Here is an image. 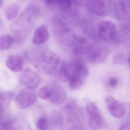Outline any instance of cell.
I'll use <instances>...</instances> for the list:
<instances>
[{"instance_id": "obj_1", "label": "cell", "mask_w": 130, "mask_h": 130, "mask_svg": "<svg viewBox=\"0 0 130 130\" xmlns=\"http://www.w3.org/2000/svg\"><path fill=\"white\" fill-rule=\"evenodd\" d=\"M63 60L53 52L46 51L35 59L34 65L40 71L48 76H57Z\"/></svg>"}, {"instance_id": "obj_2", "label": "cell", "mask_w": 130, "mask_h": 130, "mask_svg": "<svg viewBox=\"0 0 130 130\" xmlns=\"http://www.w3.org/2000/svg\"><path fill=\"white\" fill-rule=\"evenodd\" d=\"M70 77L69 87L72 90H76L82 87L89 74L87 66L83 58H77L70 63Z\"/></svg>"}, {"instance_id": "obj_3", "label": "cell", "mask_w": 130, "mask_h": 130, "mask_svg": "<svg viewBox=\"0 0 130 130\" xmlns=\"http://www.w3.org/2000/svg\"><path fill=\"white\" fill-rule=\"evenodd\" d=\"M109 55L107 48L98 44H90L84 57L87 60L93 64H98L105 61Z\"/></svg>"}, {"instance_id": "obj_4", "label": "cell", "mask_w": 130, "mask_h": 130, "mask_svg": "<svg viewBox=\"0 0 130 130\" xmlns=\"http://www.w3.org/2000/svg\"><path fill=\"white\" fill-rule=\"evenodd\" d=\"M117 32V27L110 21H103L97 25V32L99 41L104 42L115 41Z\"/></svg>"}, {"instance_id": "obj_5", "label": "cell", "mask_w": 130, "mask_h": 130, "mask_svg": "<svg viewBox=\"0 0 130 130\" xmlns=\"http://www.w3.org/2000/svg\"><path fill=\"white\" fill-rule=\"evenodd\" d=\"M113 3L111 0H89L87 2L91 12L98 16H106L112 11Z\"/></svg>"}, {"instance_id": "obj_6", "label": "cell", "mask_w": 130, "mask_h": 130, "mask_svg": "<svg viewBox=\"0 0 130 130\" xmlns=\"http://www.w3.org/2000/svg\"><path fill=\"white\" fill-rule=\"evenodd\" d=\"M36 98L35 89L25 87L20 91L15 98L16 105L21 109H25L34 103Z\"/></svg>"}, {"instance_id": "obj_7", "label": "cell", "mask_w": 130, "mask_h": 130, "mask_svg": "<svg viewBox=\"0 0 130 130\" xmlns=\"http://www.w3.org/2000/svg\"><path fill=\"white\" fill-rule=\"evenodd\" d=\"M86 111L89 116V127L92 129H99L103 125V119L97 106L89 101L86 104Z\"/></svg>"}, {"instance_id": "obj_8", "label": "cell", "mask_w": 130, "mask_h": 130, "mask_svg": "<svg viewBox=\"0 0 130 130\" xmlns=\"http://www.w3.org/2000/svg\"><path fill=\"white\" fill-rule=\"evenodd\" d=\"M20 81L25 87L35 89L40 85L41 78L35 71L31 69H27L22 74Z\"/></svg>"}, {"instance_id": "obj_9", "label": "cell", "mask_w": 130, "mask_h": 130, "mask_svg": "<svg viewBox=\"0 0 130 130\" xmlns=\"http://www.w3.org/2000/svg\"><path fill=\"white\" fill-rule=\"evenodd\" d=\"M50 92V96L48 101L51 103L60 105L66 101L67 94L63 87L58 84H52L48 87Z\"/></svg>"}, {"instance_id": "obj_10", "label": "cell", "mask_w": 130, "mask_h": 130, "mask_svg": "<svg viewBox=\"0 0 130 130\" xmlns=\"http://www.w3.org/2000/svg\"><path fill=\"white\" fill-rule=\"evenodd\" d=\"M106 106L109 112L113 117L116 118H122L125 113L124 105L112 96H108L106 99Z\"/></svg>"}, {"instance_id": "obj_11", "label": "cell", "mask_w": 130, "mask_h": 130, "mask_svg": "<svg viewBox=\"0 0 130 130\" xmlns=\"http://www.w3.org/2000/svg\"><path fill=\"white\" fill-rule=\"evenodd\" d=\"M49 37L47 26L45 24H42L36 30L32 39V42L35 45H41L46 42Z\"/></svg>"}, {"instance_id": "obj_12", "label": "cell", "mask_w": 130, "mask_h": 130, "mask_svg": "<svg viewBox=\"0 0 130 130\" xmlns=\"http://www.w3.org/2000/svg\"><path fill=\"white\" fill-rule=\"evenodd\" d=\"M114 6L118 15L123 19L130 17V0H115Z\"/></svg>"}, {"instance_id": "obj_13", "label": "cell", "mask_w": 130, "mask_h": 130, "mask_svg": "<svg viewBox=\"0 0 130 130\" xmlns=\"http://www.w3.org/2000/svg\"><path fill=\"white\" fill-rule=\"evenodd\" d=\"M6 65L7 68L13 72H20L23 68L24 60L20 55H13L8 58Z\"/></svg>"}, {"instance_id": "obj_14", "label": "cell", "mask_w": 130, "mask_h": 130, "mask_svg": "<svg viewBox=\"0 0 130 130\" xmlns=\"http://www.w3.org/2000/svg\"><path fill=\"white\" fill-rule=\"evenodd\" d=\"M13 96L14 94L11 92H1V114L5 113Z\"/></svg>"}, {"instance_id": "obj_15", "label": "cell", "mask_w": 130, "mask_h": 130, "mask_svg": "<svg viewBox=\"0 0 130 130\" xmlns=\"http://www.w3.org/2000/svg\"><path fill=\"white\" fill-rule=\"evenodd\" d=\"M16 121L14 119L6 116L4 115H1L0 130H8L12 129Z\"/></svg>"}, {"instance_id": "obj_16", "label": "cell", "mask_w": 130, "mask_h": 130, "mask_svg": "<svg viewBox=\"0 0 130 130\" xmlns=\"http://www.w3.org/2000/svg\"><path fill=\"white\" fill-rule=\"evenodd\" d=\"M13 39L10 35H4L0 38V48L5 51L9 49L12 45Z\"/></svg>"}, {"instance_id": "obj_17", "label": "cell", "mask_w": 130, "mask_h": 130, "mask_svg": "<svg viewBox=\"0 0 130 130\" xmlns=\"http://www.w3.org/2000/svg\"><path fill=\"white\" fill-rule=\"evenodd\" d=\"M19 9V7L17 4H13L10 5L7 9L5 13V15L7 19L12 20L17 16Z\"/></svg>"}, {"instance_id": "obj_18", "label": "cell", "mask_w": 130, "mask_h": 130, "mask_svg": "<svg viewBox=\"0 0 130 130\" xmlns=\"http://www.w3.org/2000/svg\"><path fill=\"white\" fill-rule=\"evenodd\" d=\"M51 122L48 117L43 116L39 118L36 122V126L39 129L48 130L51 126Z\"/></svg>"}, {"instance_id": "obj_19", "label": "cell", "mask_w": 130, "mask_h": 130, "mask_svg": "<svg viewBox=\"0 0 130 130\" xmlns=\"http://www.w3.org/2000/svg\"><path fill=\"white\" fill-rule=\"evenodd\" d=\"M51 124L53 123L54 125H57L58 126L63 124V118L61 117V115L58 112L55 111L53 112V115L52 116V119L50 120Z\"/></svg>"}, {"instance_id": "obj_20", "label": "cell", "mask_w": 130, "mask_h": 130, "mask_svg": "<svg viewBox=\"0 0 130 130\" xmlns=\"http://www.w3.org/2000/svg\"><path fill=\"white\" fill-rule=\"evenodd\" d=\"M38 95L40 99L43 100H48L50 96V90L48 87H42L39 90Z\"/></svg>"}, {"instance_id": "obj_21", "label": "cell", "mask_w": 130, "mask_h": 130, "mask_svg": "<svg viewBox=\"0 0 130 130\" xmlns=\"http://www.w3.org/2000/svg\"><path fill=\"white\" fill-rule=\"evenodd\" d=\"M72 0H56V4L63 10H67L71 6Z\"/></svg>"}, {"instance_id": "obj_22", "label": "cell", "mask_w": 130, "mask_h": 130, "mask_svg": "<svg viewBox=\"0 0 130 130\" xmlns=\"http://www.w3.org/2000/svg\"><path fill=\"white\" fill-rule=\"evenodd\" d=\"M118 80L115 77H111L109 80V84L112 88L115 87L118 85Z\"/></svg>"}, {"instance_id": "obj_23", "label": "cell", "mask_w": 130, "mask_h": 130, "mask_svg": "<svg viewBox=\"0 0 130 130\" xmlns=\"http://www.w3.org/2000/svg\"><path fill=\"white\" fill-rule=\"evenodd\" d=\"M124 58H123V57L120 55H117L114 57L113 61L115 63H122L123 61Z\"/></svg>"}, {"instance_id": "obj_24", "label": "cell", "mask_w": 130, "mask_h": 130, "mask_svg": "<svg viewBox=\"0 0 130 130\" xmlns=\"http://www.w3.org/2000/svg\"><path fill=\"white\" fill-rule=\"evenodd\" d=\"M120 130H130V122H126L122 125L120 128Z\"/></svg>"}, {"instance_id": "obj_25", "label": "cell", "mask_w": 130, "mask_h": 130, "mask_svg": "<svg viewBox=\"0 0 130 130\" xmlns=\"http://www.w3.org/2000/svg\"><path fill=\"white\" fill-rule=\"evenodd\" d=\"M45 3L49 5H52L56 3V0H44Z\"/></svg>"}, {"instance_id": "obj_26", "label": "cell", "mask_w": 130, "mask_h": 130, "mask_svg": "<svg viewBox=\"0 0 130 130\" xmlns=\"http://www.w3.org/2000/svg\"><path fill=\"white\" fill-rule=\"evenodd\" d=\"M77 1V2H78V3H82L83 2H84V1H87L88 2V0H76V1Z\"/></svg>"}, {"instance_id": "obj_27", "label": "cell", "mask_w": 130, "mask_h": 130, "mask_svg": "<svg viewBox=\"0 0 130 130\" xmlns=\"http://www.w3.org/2000/svg\"><path fill=\"white\" fill-rule=\"evenodd\" d=\"M128 65L130 67V56L128 57Z\"/></svg>"}, {"instance_id": "obj_28", "label": "cell", "mask_w": 130, "mask_h": 130, "mask_svg": "<svg viewBox=\"0 0 130 130\" xmlns=\"http://www.w3.org/2000/svg\"><path fill=\"white\" fill-rule=\"evenodd\" d=\"M3 0H0V6L1 7L3 6Z\"/></svg>"}, {"instance_id": "obj_29", "label": "cell", "mask_w": 130, "mask_h": 130, "mask_svg": "<svg viewBox=\"0 0 130 130\" xmlns=\"http://www.w3.org/2000/svg\"><path fill=\"white\" fill-rule=\"evenodd\" d=\"M129 108H130V111H129V115L130 116V105H129Z\"/></svg>"}]
</instances>
